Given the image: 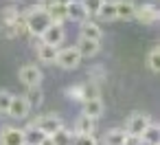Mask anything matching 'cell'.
Listing matches in <instances>:
<instances>
[{"label": "cell", "mask_w": 160, "mask_h": 145, "mask_svg": "<svg viewBox=\"0 0 160 145\" xmlns=\"http://www.w3.org/2000/svg\"><path fill=\"white\" fill-rule=\"evenodd\" d=\"M24 24H27V33L31 35V38H42V33L53 24V20H51V13L44 9V7H40V5H33V7H29L27 9V13H24Z\"/></svg>", "instance_id": "1"}, {"label": "cell", "mask_w": 160, "mask_h": 145, "mask_svg": "<svg viewBox=\"0 0 160 145\" xmlns=\"http://www.w3.org/2000/svg\"><path fill=\"white\" fill-rule=\"evenodd\" d=\"M0 29H2L5 38H20L27 33V24H24V13H20L13 7L2 9L0 16Z\"/></svg>", "instance_id": "2"}, {"label": "cell", "mask_w": 160, "mask_h": 145, "mask_svg": "<svg viewBox=\"0 0 160 145\" xmlns=\"http://www.w3.org/2000/svg\"><path fill=\"white\" fill-rule=\"evenodd\" d=\"M31 125H35L44 136H53L55 132H59L64 127V119L55 112H48V114H40L35 121H31Z\"/></svg>", "instance_id": "3"}, {"label": "cell", "mask_w": 160, "mask_h": 145, "mask_svg": "<svg viewBox=\"0 0 160 145\" xmlns=\"http://www.w3.org/2000/svg\"><path fill=\"white\" fill-rule=\"evenodd\" d=\"M55 64L64 70H75L79 64H81V55L77 53L75 46H64V49H57V57H55Z\"/></svg>", "instance_id": "4"}, {"label": "cell", "mask_w": 160, "mask_h": 145, "mask_svg": "<svg viewBox=\"0 0 160 145\" xmlns=\"http://www.w3.org/2000/svg\"><path fill=\"white\" fill-rule=\"evenodd\" d=\"M18 79L20 84H24L27 88H35L42 84L44 75H42V68L38 64H22L20 70H18Z\"/></svg>", "instance_id": "5"}, {"label": "cell", "mask_w": 160, "mask_h": 145, "mask_svg": "<svg viewBox=\"0 0 160 145\" xmlns=\"http://www.w3.org/2000/svg\"><path fill=\"white\" fill-rule=\"evenodd\" d=\"M151 123V117L147 114V112H134V114H129L127 117V123H125V132H127V136H138L140 138V134L145 132V127Z\"/></svg>", "instance_id": "6"}, {"label": "cell", "mask_w": 160, "mask_h": 145, "mask_svg": "<svg viewBox=\"0 0 160 145\" xmlns=\"http://www.w3.org/2000/svg\"><path fill=\"white\" fill-rule=\"evenodd\" d=\"M160 18V11L156 5L151 3H145V5H136V11H134V20H138L140 24H156Z\"/></svg>", "instance_id": "7"}, {"label": "cell", "mask_w": 160, "mask_h": 145, "mask_svg": "<svg viewBox=\"0 0 160 145\" xmlns=\"http://www.w3.org/2000/svg\"><path fill=\"white\" fill-rule=\"evenodd\" d=\"M66 40V31H64V24H51L44 33H42V38H40V42L42 44H48V46H55V49H59V44Z\"/></svg>", "instance_id": "8"}, {"label": "cell", "mask_w": 160, "mask_h": 145, "mask_svg": "<svg viewBox=\"0 0 160 145\" xmlns=\"http://www.w3.org/2000/svg\"><path fill=\"white\" fill-rule=\"evenodd\" d=\"M29 112H31V108H29L27 99H24L22 95H13V97H11V103H9L7 114H9L11 119H16V121H22V119H27V117H29Z\"/></svg>", "instance_id": "9"}, {"label": "cell", "mask_w": 160, "mask_h": 145, "mask_svg": "<svg viewBox=\"0 0 160 145\" xmlns=\"http://www.w3.org/2000/svg\"><path fill=\"white\" fill-rule=\"evenodd\" d=\"M0 145H24L22 127H16V125L0 127Z\"/></svg>", "instance_id": "10"}, {"label": "cell", "mask_w": 160, "mask_h": 145, "mask_svg": "<svg viewBox=\"0 0 160 145\" xmlns=\"http://www.w3.org/2000/svg\"><path fill=\"white\" fill-rule=\"evenodd\" d=\"M90 16H88V11L83 9V5L79 3V0H72V3L66 7V20H70V22H86Z\"/></svg>", "instance_id": "11"}, {"label": "cell", "mask_w": 160, "mask_h": 145, "mask_svg": "<svg viewBox=\"0 0 160 145\" xmlns=\"http://www.w3.org/2000/svg\"><path fill=\"white\" fill-rule=\"evenodd\" d=\"M75 49H77V53L81 55V60H83V57H94V55L101 51V42H92V40L79 38L77 44H75Z\"/></svg>", "instance_id": "12"}, {"label": "cell", "mask_w": 160, "mask_h": 145, "mask_svg": "<svg viewBox=\"0 0 160 145\" xmlns=\"http://www.w3.org/2000/svg\"><path fill=\"white\" fill-rule=\"evenodd\" d=\"M83 112L81 114H86V117H90V119H101L103 117V112H105V106H103V101L101 99H86L83 103Z\"/></svg>", "instance_id": "13"}, {"label": "cell", "mask_w": 160, "mask_h": 145, "mask_svg": "<svg viewBox=\"0 0 160 145\" xmlns=\"http://www.w3.org/2000/svg\"><path fill=\"white\" fill-rule=\"evenodd\" d=\"M79 38L92 40V42H101V38H103V31L99 29V24H97V22H90V20H86V22H81Z\"/></svg>", "instance_id": "14"}, {"label": "cell", "mask_w": 160, "mask_h": 145, "mask_svg": "<svg viewBox=\"0 0 160 145\" xmlns=\"http://www.w3.org/2000/svg\"><path fill=\"white\" fill-rule=\"evenodd\" d=\"M94 127H97V121L81 114V117H77V121L72 125V134H94Z\"/></svg>", "instance_id": "15"}, {"label": "cell", "mask_w": 160, "mask_h": 145, "mask_svg": "<svg viewBox=\"0 0 160 145\" xmlns=\"http://www.w3.org/2000/svg\"><path fill=\"white\" fill-rule=\"evenodd\" d=\"M140 143L142 145H160V125L151 121L145 127V132L140 134Z\"/></svg>", "instance_id": "16"}, {"label": "cell", "mask_w": 160, "mask_h": 145, "mask_svg": "<svg viewBox=\"0 0 160 145\" xmlns=\"http://www.w3.org/2000/svg\"><path fill=\"white\" fill-rule=\"evenodd\" d=\"M35 55L42 64H55V57H57V49L55 46H48V44H42L38 42L35 46Z\"/></svg>", "instance_id": "17"}, {"label": "cell", "mask_w": 160, "mask_h": 145, "mask_svg": "<svg viewBox=\"0 0 160 145\" xmlns=\"http://www.w3.org/2000/svg\"><path fill=\"white\" fill-rule=\"evenodd\" d=\"M136 5L132 0H116V20H134Z\"/></svg>", "instance_id": "18"}, {"label": "cell", "mask_w": 160, "mask_h": 145, "mask_svg": "<svg viewBox=\"0 0 160 145\" xmlns=\"http://www.w3.org/2000/svg\"><path fill=\"white\" fill-rule=\"evenodd\" d=\"M22 134H24V145H42V141L44 138H48V136H44L35 125H27V127H22Z\"/></svg>", "instance_id": "19"}, {"label": "cell", "mask_w": 160, "mask_h": 145, "mask_svg": "<svg viewBox=\"0 0 160 145\" xmlns=\"http://www.w3.org/2000/svg\"><path fill=\"white\" fill-rule=\"evenodd\" d=\"M127 138V132L123 127H110L103 136V145H123Z\"/></svg>", "instance_id": "20"}, {"label": "cell", "mask_w": 160, "mask_h": 145, "mask_svg": "<svg viewBox=\"0 0 160 145\" xmlns=\"http://www.w3.org/2000/svg\"><path fill=\"white\" fill-rule=\"evenodd\" d=\"M22 97L27 99L29 108H40V106L44 103V92H42L40 86H35V88H27V92H24Z\"/></svg>", "instance_id": "21"}, {"label": "cell", "mask_w": 160, "mask_h": 145, "mask_svg": "<svg viewBox=\"0 0 160 145\" xmlns=\"http://www.w3.org/2000/svg\"><path fill=\"white\" fill-rule=\"evenodd\" d=\"M97 16L101 20H105V22L116 20V3H114V0H103V5H101V9H99Z\"/></svg>", "instance_id": "22"}, {"label": "cell", "mask_w": 160, "mask_h": 145, "mask_svg": "<svg viewBox=\"0 0 160 145\" xmlns=\"http://www.w3.org/2000/svg\"><path fill=\"white\" fill-rule=\"evenodd\" d=\"M72 136H75V134L64 125L59 132H55V134H53V136H48V138L53 141V145H72Z\"/></svg>", "instance_id": "23"}, {"label": "cell", "mask_w": 160, "mask_h": 145, "mask_svg": "<svg viewBox=\"0 0 160 145\" xmlns=\"http://www.w3.org/2000/svg\"><path fill=\"white\" fill-rule=\"evenodd\" d=\"M147 68L158 75V70H160V49H158V46H153V49L147 53Z\"/></svg>", "instance_id": "24"}, {"label": "cell", "mask_w": 160, "mask_h": 145, "mask_svg": "<svg viewBox=\"0 0 160 145\" xmlns=\"http://www.w3.org/2000/svg\"><path fill=\"white\" fill-rule=\"evenodd\" d=\"M105 77H108V73H105V68L103 66H92V68H88V81H92V84H101V81H105Z\"/></svg>", "instance_id": "25"}, {"label": "cell", "mask_w": 160, "mask_h": 145, "mask_svg": "<svg viewBox=\"0 0 160 145\" xmlns=\"http://www.w3.org/2000/svg\"><path fill=\"white\" fill-rule=\"evenodd\" d=\"M64 95L70 99V101H77V103H83V88L81 84H75V86H68L64 90Z\"/></svg>", "instance_id": "26"}, {"label": "cell", "mask_w": 160, "mask_h": 145, "mask_svg": "<svg viewBox=\"0 0 160 145\" xmlns=\"http://www.w3.org/2000/svg\"><path fill=\"white\" fill-rule=\"evenodd\" d=\"M72 145H99V141L94 134H75Z\"/></svg>", "instance_id": "27"}, {"label": "cell", "mask_w": 160, "mask_h": 145, "mask_svg": "<svg viewBox=\"0 0 160 145\" xmlns=\"http://www.w3.org/2000/svg\"><path fill=\"white\" fill-rule=\"evenodd\" d=\"M79 3L83 5V9L88 11V16H97L101 5H103V0H79Z\"/></svg>", "instance_id": "28"}, {"label": "cell", "mask_w": 160, "mask_h": 145, "mask_svg": "<svg viewBox=\"0 0 160 145\" xmlns=\"http://www.w3.org/2000/svg\"><path fill=\"white\" fill-rule=\"evenodd\" d=\"M11 92L9 90H0V114H7L9 110V103H11Z\"/></svg>", "instance_id": "29"}, {"label": "cell", "mask_w": 160, "mask_h": 145, "mask_svg": "<svg viewBox=\"0 0 160 145\" xmlns=\"http://www.w3.org/2000/svg\"><path fill=\"white\" fill-rule=\"evenodd\" d=\"M72 3V0H40V7H44V9H51V7H68Z\"/></svg>", "instance_id": "30"}, {"label": "cell", "mask_w": 160, "mask_h": 145, "mask_svg": "<svg viewBox=\"0 0 160 145\" xmlns=\"http://www.w3.org/2000/svg\"><path fill=\"white\" fill-rule=\"evenodd\" d=\"M123 145H142V143H140V138H138V136H127Z\"/></svg>", "instance_id": "31"}, {"label": "cell", "mask_w": 160, "mask_h": 145, "mask_svg": "<svg viewBox=\"0 0 160 145\" xmlns=\"http://www.w3.org/2000/svg\"><path fill=\"white\" fill-rule=\"evenodd\" d=\"M42 145H53V141H51V138H44V141H42Z\"/></svg>", "instance_id": "32"}]
</instances>
